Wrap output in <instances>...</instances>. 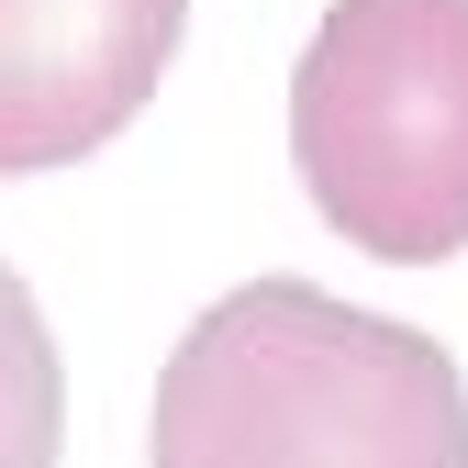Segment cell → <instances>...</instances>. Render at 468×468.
Segmentation results:
<instances>
[{
    "instance_id": "cell-2",
    "label": "cell",
    "mask_w": 468,
    "mask_h": 468,
    "mask_svg": "<svg viewBox=\"0 0 468 468\" xmlns=\"http://www.w3.org/2000/svg\"><path fill=\"white\" fill-rule=\"evenodd\" d=\"M290 167L357 257L468 246V0H335L290 68Z\"/></svg>"
},
{
    "instance_id": "cell-3",
    "label": "cell",
    "mask_w": 468,
    "mask_h": 468,
    "mask_svg": "<svg viewBox=\"0 0 468 468\" xmlns=\"http://www.w3.org/2000/svg\"><path fill=\"white\" fill-rule=\"evenodd\" d=\"M190 0H0V179L79 167L156 101Z\"/></svg>"
},
{
    "instance_id": "cell-4",
    "label": "cell",
    "mask_w": 468,
    "mask_h": 468,
    "mask_svg": "<svg viewBox=\"0 0 468 468\" xmlns=\"http://www.w3.org/2000/svg\"><path fill=\"white\" fill-rule=\"evenodd\" d=\"M56 446H68V368L34 290L0 257V468H56Z\"/></svg>"
},
{
    "instance_id": "cell-1",
    "label": "cell",
    "mask_w": 468,
    "mask_h": 468,
    "mask_svg": "<svg viewBox=\"0 0 468 468\" xmlns=\"http://www.w3.org/2000/svg\"><path fill=\"white\" fill-rule=\"evenodd\" d=\"M156 468H468V379L390 313L246 279L156 379Z\"/></svg>"
}]
</instances>
